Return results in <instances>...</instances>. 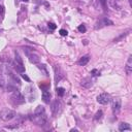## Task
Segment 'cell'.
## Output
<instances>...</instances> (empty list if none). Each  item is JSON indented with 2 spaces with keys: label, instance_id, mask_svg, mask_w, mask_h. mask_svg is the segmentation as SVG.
<instances>
[{
  "label": "cell",
  "instance_id": "cell-1",
  "mask_svg": "<svg viewBox=\"0 0 132 132\" xmlns=\"http://www.w3.org/2000/svg\"><path fill=\"white\" fill-rule=\"evenodd\" d=\"M30 120L34 122L36 125H39V126H43V125L46 124L48 122V117H46V112H42V114H39V115H35L33 114L32 116H30Z\"/></svg>",
  "mask_w": 132,
  "mask_h": 132
},
{
  "label": "cell",
  "instance_id": "cell-2",
  "mask_svg": "<svg viewBox=\"0 0 132 132\" xmlns=\"http://www.w3.org/2000/svg\"><path fill=\"white\" fill-rule=\"evenodd\" d=\"M15 117V111H11V109H8V108H4L0 112V119L2 121H10L12 120Z\"/></svg>",
  "mask_w": 132,
  "mask_h": 132
},
{
  "label": "cell",
  "instance_id": "cell-3",
  "mask_svg": "<svg viewBox=\"0 0 132 132\" xmlns=\"http://www.w3.org/2000/svg\"><path fill=\"white\" fill-rule=\"evenodd\" d=\"M10 99H11L12 102L15 103V104H23L25 102V97L23 96V94H22L19 90L14 91V93H12L11 96H10Z\"/></svg>",
  "mask_w": 132,
  "mask_h": 132
},
{
  "label": "cell",
  "instance_id": "cell-4",
  "mask_svg": "<svg viewBox=\"0 0 132 132\" xmlns=\"http://www.w3.org/2000/svg\"><path fill=\"white\" fill-rule=\"evenodd\" d=\"M112 25H114V22L112 20H109L107 18H103L96 22L94 28H95V29H101V28L105 27V26H112Z\"/></svg>",
  "mask_w": 132,
  "mask_h": 132
},
{
  "label": "cell",
  "instance_id": "cell-5",
  "mask_svg": "<svg viewBox=\"0 0 132 132\" xmlns=\"http://www.w3.org/2000/svg\"><path fill=\"white\" fill-rule=\"evenodd\" d=\"M111 100H112V97L108 93H101L100 95L97 96V102L102 105H105L107 103H109Z\"/></svg>",
  "mask_w": 132,
  "mask_h": 132
},
{
  "label": "cell",
  "instance_id": "cell-6",
  "mask_svg": "<svg viewBox=\"0 0 132 132\" xmlns=\"http://www.w3.org/2000/svg\"><path fill=\"white\" fill-rule=\"evenodd\" d=\"M122 107V101L120 98H116L112 100V112L114 115H118L121 111Z\"/></svg>",
  "mask_w": 132,
  "mask_h": 132
},
{
  "label": "cell",
  "instance_id": "cell-7",
  "mask_svg": "<svg viewBox=\"0 0 132 132\" xmlns=\"http://www.w3.org/2000/svg\"><path fill=\"white\" fill-rule=\"evenodd\" d=\"M61 107H62V104H61V101L60 100H54L52 102V114L54 116H57L59 112H61Z\"/></svg>",
  "mask_w": 132,
  "mask_h": 132
},
{
  "label": "cell",
  "instance_id": "cell-8",
  "mask_svg": "<svg viewBox=\"0 0 132 132\" xmlns=\"http://www.w3.org/2000/svg\"><path fill=\"white\" fill-rule=\"evenodd\" d=\"M54 69H55V81L56 83H59V81L64 77V72L62 71V69L57 65L55 66Z\"/></svg>",
  "mask_w": 132,
  "mask_h": 132
},
{
  "label": "cell",
  "instance_id": "cell-9",
  "mask_svg": "<svg viewBox=\"0 0 132 132\" xmlns=\"http://www.w3.org/2000/svg\"><path fill=\"white\" fill-rule=\"evenodd\" d=\"M28 58H29V61L31 62V63H33V64H38V62L40 60V58H39V56L38 55H36V54H34V53L31 52L30 54H28Z\"/></svg>",
  "mask_w": 132,
  "mask_h": 132
},
{
  "label": "cell",
  "instance_id": "cell-10",
  "mask_svg": "<svg viewBox=\"0 0 132 132\" xmlns=\"http://www.w3.org/2000/svg\"><path fill=\"white\" fill-rule=\"evenodd\" d=\"M130 32H131V29L129 28V29H127L126 31H124V32H122V33H121V34H120V35H119L118 37H116V38H115L114 40H112V41H114V42H119V41H121L122 39H124L126 36H128V35H129V33H130Z\"/></svg>",
  "mask_w": 132,
  "mask_h": 132
},
{
  "label": "cell",
  "instance_id": "cell-11",
  "mask_svg": "<svg viewBox=\"0 0 132 132\" xmlns=\"http://www.w3.org/2000/svg\"><path fill=\"white\" fill-rule=\"evenodd\" d=\"M125 70H126V73L128 75L131 74V72H132V55H130L129 58H128L126 66H125Z\"/></svg>",
  "mask_w": 132,
  "mask_h": 132
},
{
  "label": "cell",
  "instance_id": "cell-12",
  "mask_svg": "<svg viewBox=\"0 0 132 132\" xmlns=\"http://www.w3.org/2000/svg\"><path fill=\"white\" fill-rule=\"evenodd\" d=\"M89 61H90V56L89 55H85L80 59V60H78L77 64L80 66H85V65H87L88 63H89Z\"/></svg>",
  "mask_w": 132,
  "mask_h": 132
},
{
  "label": "cell",
  "instance_id": "cell-13",
  "mask_svg": "<svg viewBox=\"0 0 132 132\" xmlns=\"http://www.w3.org/2000/svg\"><path fill=\"white\" fill-rule=\"evenodd\" d=\"M41 96H42L43 102H45V103H50V100H51V93H50L48 90H43Z\"/></svg>",
  "mask_w": 132,
  "mask_h": 132
},
{
  "label": "cell",
  "instance_id": "cell-14",
  "mask_svg": "<svg viewBox=\"0 0 132 132\" xmlns=\"http://www.w3.org/2000/svg\"><path fill=\"white\" fill-rule=\"evenodd\" d=\"M11 65L14 66L15 70L17 72H19V73H24V72H25V67L23 66V64H19V63L15 62V63H12Z\"/></svg>",
  "mask_w": 132,
  "mask_h": 132
},
{
  "label": "cell",
  "instance_id": "cell-15",
  "mask_svg": "<svg viewBox=\"0 0 132 132\" xmlns=\"http://www.w3.org/2000/svg\"><path fill=\"white\" fill-rule=\"evenodd\" d=\"M81 85L85 88H90V87H92V81H91L90 77H85L81 80Z\"/></svg>",
  "mask_w": 132,
  "mask_h": 132
},
{
  "label": "cell",
  "instance_id": "cell-16",
  "mask_svg": "<svg viewBox=\"0 0 132 132\" xmlns=\"http://www.w3.org/2000/svg\"><path fill=\"white\" fill-rule=\"evenodd\" d=\"M119 130H120L121 132H123V131H131V127H130V125L128 123H120V125H119Z\"/></svg>",
  "mask_w": 132,
  "mask_h": 132
},
{
  "label": "cell",
  "instance_id": "cell-17",
  "mask_svg": "<svg viewBox=\"0 0 132 132\" xmlns=\"http://www.w3.org/2000/svg\"><path fill=\"white\" fill-rule=\"evenodd\" d=\"M8 74H9V76H10V78L12 81H14V83L15 84H18L19 86L21 85V81H20V78H19L18 76H15V75L12 73V72H10V71H8Z\"/></svg>",
  "mask_w": 132,
  "mask_h": 132
},
{
  "label": "cell",
  "instance_id": "cell-18",
  "mask_svg": "<svg viewBox=\"0 0 132 132\" xmlns=\"http://www.w3.org/2000/svg\"><path fill=\"white\" fill-rule=\"evenodd\" d=\"M56 93H57V95L59 97H62V96H64V94H65V89L62 87H59L56 89Z\"/></svg>",
  "mask_w": 132,
  "mask_h": 132
},
{
  "label": "cell",
  "instance_id": "cell-19",
  "mask_svg": "<svg viewBox=\"0 0 132 132\" xmlns=\"http://www.w3.org/2000/svg\"><path fill=\"white\" fill-rule=\"evenodd\" d=\"M42 112H45V107L41 105H38L35 108V111H34V114L35 115H39V114H42Z\"/></svg>",
  "mask_w": 132,
  "mask_h": 132
},
{
  "label": "cell",
  "instance_id": "cell-20",
  "mask_svg": "<svg viewBox=\"0 0 132 132\" xmlns=\"http://www.w3.org/2000/svg\"><path fill=\"white\" fill-rule=\"evenodd\" d=\"M15 62H17V63H19V64H23V60H22L21 56L19 55V53H18L17 51L15 52Z\"/></svg>",
  "mask_w": 132,
  "mask_h": 132
},
{
  "label": "cell",
  "instance_id": "cell-21",
  "mask_svg": "<svg viewBox=\"0 0 132 132\" xmlns=\"http://www.w3.org/2000/svg\"><path fill=\"white\" fill-rule=\"evenodd\" d=\"M37 67H38L39 70H41L45 75H48V70H46V66L45 64H37Z\"/></svg>",
  "mask_w": 132,
  "mask_h": 132
},
{
  "label": "cell",
  "instance_id": "cell-22",
  "mask_svg": "<svg viewBox=\"0 0 132 132\" xmlns=\"http://www.w3.org/2000/svg\"><path fill=\"white\" fill-rule=\"evenodd\" d=\"M102 116H103V112L102 111H98L95 114V116H94V121H99L100 119L102 118Z\"/></svg>",
  "mask_w": 132,
  "mask_h": 132
},
{
  "label": "cell",
  "instance_id": "cell-23",
  "mask_svg": "<svg viewBox=\"0 0 132 132\" xmlns=\"http://www.w3.org/2000/svg\"><path fill=\"white\" fill-rule=\"evenodd\" d=\"M6 90H7V92H14V91L17 90V88H15L14 85H11V84L8 83V85L6 86Z\"/></svg>",
  "mask_w": 132,
  "mask_h": 132
},
{
  "label": "cell",
  "instance_id": "cell-24",
  "mask_svg": "<svg viewBox=\"0 0 132 132\" xmlns=\"http://www.w3.org/2000/svg\"><path fill=\"white\" fill-rule=\"evenodd\" d=\"M77 30L80 31L81 33H85L87 31V29H86V26L85 25H80V26L77 27Z\"/></svg>",
  "mask_w": 132,
  "mask_h": 132
},
{
  "label": "cell",
  "instance_id": "cell-25",
  "mask_svg": "<svg viewBox=\"0 0 132 132\" xmlns=\"http://www.w3.org/2000/svg\"><path fill=\"white\" fill-rule=\"evenodd\" d=\"M48 27H49V29H51V30H55L56 28H57V25L54 23H48Z\"/></svg>",
  "mask_w": 132,
  "mask_h": 132
},
{
  "label": "cell",
  "instance_id": "cell-26",
  "mask_svg": "<svg viewBox=\"0 0 132 132\" xmlns=\"http://www.w3.org/2000/svg\"><path fill=\"white\" fill-rule=\"evenodd\" d=\"M91 74H92L93 76H98V75H100V72L97 70V69H93V70L91 71Z\"/></svg>",
  "mask_w": 132,
  "mask_h": 132
},
{
  "label": "cell",
  "instance_id": "cell-27",
  "mask_svg": "<svg viewBox=\"0 0 132 132\" xmlns=\"http://www.w3.org/2000/svg\"><path fill=\"white\" fill-rule=\"evenodd\" d=\"M59 33H60V35L61 36H67V30H65V29H60V31H59Z\"/></svg>",
  "mask_w": 132,
  "mask_h": 132
},
{
  "label": "cell",
  "instance_id": "cell-28",
  "mask_svg": "<svg viewBox=\"0 0 132 132\" xmlns=\"http://www.w3.org/2000/svg\"><path fill=\"white\" fill-rule=\"evenodd\" d=\"M39 88H40V89H41L42 91H43V90H48L49 88H50V85H49V84H48V85H43V84H40V85H39Z\"/></svg>",
  "mask_w": 132,
  "mask_h": 132
},
{
  "label": "cell",
  "instance_id": "cell-29",
  "mask_svg": "<svg viewBox=\"0 0 132 132\" xmlns=\"http://www.w3.org/2000/svg\"><path fill=\"white\" fill-rule=\"evenodd\" d=\"M22 77H23V78H24V80L26 81H30V78H29V76H28V75H27L26 73H25V72H24V73H22Z\"/></svg>",
  "mask_w": 132,
  "mask_h": 132
},
{
  "label": "cell",
  "instance_id": "cell-30",
  "mask_svg": "<svg viewBox=\"0 0 132 132\" xmlns=\"http://www.w3.org/2000/svg\"><path fill=\"white\" fill-rule=\"evenodd\" d=\"M6 85V83H5V81L3 80V78H0V88H3Z\"/></svg>",
  "mask_w": 132,
  "mask_h": 132
},
{
  "label": "cell",
  "instance_id": "cell-31",
  "mask_svg": "<svg viewBox=\"0 0 132 132\" xmlns=\"http://www.w3.org/2000/svg\"><path fill=\"white\" fill-rule=\"evenodd\" d=\"M3 11H4V7L2 5H0V14H3Z\"/></svg>",
  "mask_w": 132,
  "mask_h": 132
},
{
  "label": "cell",
  "instance_id": "cell-32",
  "mask_svg": "<svg viewBox=\"0 0 132 132\" xmlns=\"http://www.w3.org/2000/svg\"><path fill=\"white\" fill-rule=\"evenodd\" d=\"M70 131H71V132H73V131H77V129H74V128H73V129H71Z\"/></svg>",
  "mask_w": 132,
  "mask_h": 132
},
{
  "label": "cell",
  "instance_id": "cell-33",
  "mask_svg": "<svg viewBox=\"0 0 132 132\" xmlns=\"http://www.w3.org/2000/svg\"><path fill=\"white\" fill-rule=\"evenodd\" d=\"M21 1H23V2H28L29 0H21Z\"/></svg>",
  "mask_w": 132,
  "mask_h": 132
},
{
  "label": "cell",
  "instance_id": "cell-34",
  "mask_svg": "<svg viewBox=\"0 0 132 132\" xmlns=\"http://www.w3.org/2000/svg\"><path fill=\"white\" fill-rule=\"evenodd\" d=\"M1 72H2V69H1V67H0V73H1Z\"/></svg>",
  "mask_w": 132,
  "mask_h": 132
}]
</instances>
